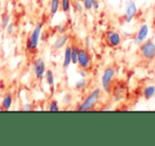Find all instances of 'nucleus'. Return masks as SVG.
Instances as JSON below:
<instances>
[{"instance_id": "obj_1", "label": "nucleus", "mask_w": 155, "mask_h": 146, "mask_svg": "<svg viewBox=\"0 0 155 146\" xmlns=\"http://www.w3.org/2000/svg\"><path fill=\"white\" fill-rule=\"evenodd\" d=\"M102 90L100 88H95L91 90V92L84 99V101L77 107V110L79 111H89L93 110L98 104L99 100L101 99Z\"/></svg>"}, {"instance_id": "obj_2", "label": "nucleus", "mask_w": 155, "mask_h": 146, "mask_svg": "<svg viewBox=\"0 0 155 146\" xmlns=\"http://www.w3.org/2000/svg\"><path fill=\"white\" fill-rule=\"evenodd\" d=\"M43 28H44V22H38V24H36L35 28L33 29V31L31 32L30 36L27 39L26 49L29 53H34V52H36L37 48H38L39 38H41Z\"/></svg>"}, {"instance_id": "obj_3", "label": "nucleus", "mask_w": 155, "mask_h": 146, "mask_svg": "<svg viewBox=\"0 0 155 146\" xmlns=\"http://www.w3.org/2000/svg\"><path fill=\"white\" fill-rule=\"evenodd\" d=\"M116 78V69L114 66H108L104 69L103 74L101 76V86L102 90L110 95L112 92L113 88V82Z\"/></svg>"}, {"instance_id": "obj_4", "label": "nucleus", "mask_w": 155, "mask_h": 146, "mask_svg": "<svg viewBox=\"0 0 155 146\" xmlns=\"http://www.w3.org/2000/svg\"><path fill=\"white\" fill-rule=\"evenodd\" d=\"M138 55L147 62L155 59V41L153 39H146L138 48Z\"/></svg>"}, {"instance_id": "obj_5", "label": "nucleus", "mask_w": 155, "mask_h": 146, "mask_svg": "<svg viewBox=\"0 0 155 146\" xmlns=\"http://www.w3.org/2000/svg\"><path fill=\"white\" fill-rule=\"evenodd\" d=\"M78 66L80 69L88 70L91 66V56L89 53V50L86 48H80L79 55H78Z\"/></svg>"}, {"instance_id": "obj_6", "label": "nucleus", "mask_w": 155, "mask_h": 146, "mask_svg": "<svg viewBox=\"0 0 155 146\" xmlns=\"http://www.w3.org/2000/svg\"><path fill=\"white\" fill-rule=\"evenodd\" d=\"M137 12H138L137 5L134 2V0H129L125 3V8H124V16H123L124 22L131 24L133 21L134 17L136 16V14H137Z\"/></svg>"}, {"instance_id": "obj_7", "label": "nucleus", "mask_w": 155, "mask_h": 146, "mask_svg": "<svg viewBox=\"0 0 155 146\" xmlns=\"http://www.w3.org/2000/svg\"><path fill=\"white\" fill-rule=\"evenodd\" d=\"M46 70H47V68H46V62L43 58H37V59L34 60L32 71L36 80H38V81L43 80L44 76H45Z\"/></svg>"}, {"instance_id": "obj_8", "label": "nucleus", "mask_w": 155, "mask_h": 146, "mask_svg": "<svg viewBox=\"0 0 155 146\" xmlns=\"http://www.w3.org/2000/svg\"><path fill=\"white\" fill-rule=\"evenodd\" d=\"M105 40H106V43H107L108 47L117 48L121 45L122 37H121V34L119 32L110 30L105 33Z\"/></svg>"}, {"instance_id": "obj_9", "label": "nucleus", "mask_w": 155, "mask_h": 146, "mask_svg": "<svg viewBox=\"0 0 155 146\" xmlns=\"http://www.w3.org/2000/svg\"><path fill=\"white\" fill-rule=\"evenodd\" d=\"M149 26L147 24H142L139 27L138 31L136 32L135 37H134V43L136 45H140L141 43H143L146 39H148V35H149Z\"/></svg>"}, {"instance_id": "obj_10", "label": "nucleus", "mask_w": 155, "mask_h": 146, "mask_svg": "<svg viewBox=\"0 0 155 146\" xmlns=\"http://www.w3.org/2000/svg\"><path fill=\"white\" fill-rule=\"evenodd\" d=\"M69 39H70V36H69L68 34H66V33L60 34L58 37H56L55 40H54L53 45H52L53 50H55V51H60L61 49L65 48L67 45V43L69 41Z\"/></svg>"}, {"instance_id": "obj_11", "label": "nucleus", "mask_w": 155, "mask_h": 146, "mask_svg": "<svg viewBox=\"0 0 155 146\" xmlns=\"http://www.w3.org/2000/svg\"><path fill=\"white\" fill-rule=\"evenodd\" d=\"M110 94L113 95L115 101H120L127 94V87L125 86H114L112 88Z\"/></svg>"}, {"instance_id": "obj_12", "label": "nucleus", "mask_w": 155, "mask_h": 146, "mask_svg": "<svg viewBox=\"0 0 155 146\" xmlns=\"http://www.w3.org/2000/svg\"><path fill=\"white\" fill-rule=\"evenodd\" d=\"M71 65V46L66 45L64 50V60H63V69L67 70Z\"/></svg>"}, {"instance_id": "obj_13", "label": "nucleus", "mask_w": 155, "mask_h": 146, "mask_svg": "<svg viewBox=\"0 0 155 146\" xmlns=\"http://www.w3.org/2000/svg\"><path fill=\"white\" fill-rule=\"evenodd\" d=\"M13 94H12L11 92H8L5 93V95L3 97L2 101H1V109L2 110H10V108L12 107V105H13Z\"/></svg>"}, {"instance_id": "obj_14", "label": "nucleus", "mask_w": 155, "mask_h": 146, "mask_svg": "<svg viewBox=\"0 0 155 146\" xmlns=\"http://www.w3.org/2000/svg\"><path fill=\"white\" fill-rule=\"evenodd\" d=\"M142 95L146 101H150L151 99L155 97V85H148L143 88Z\"/></svg>"}, {"instance_id": "obj_15", "label": "nucleus", "mask_w": 155, "mask_h": 146, "mask_svg": "<svg viewBox=\"0 0 155 146\" xmlns=\"http://www.w3.org/2000/svg\"><path fill=\"white\" fill-rule=\"evenodd\" d=\"M45 81L46 83L48 84V86L50 87V88L53 90L54 88V84H55V78H54V73L52 70H50V69H47L46 70V73H45Z\"/></svg>"}, {"instance_id": "obj_16", "label": "nucleus", "mask_w": 155, "mask_h": 146, "mask_svg": "<svg viewBox=\"0 0 155 146\" xmlns=\"http://www.w3.org/2000/svg\"><path fill=\"white\" fill-rule=\"evenodd\" d=\"M61 8V0H51L50 1V17L53 18L58 14Z\"/></svg>"}, {"instance_id": "obj_17", "label": "nucleus", "mask_w": 155, "mask_h": 146, "mask_svg": "<svg viewBox=\"0 0 155 146\" xmlns=\"http://www.w3.org/2000/svg\"><path fill=\"white\" fill-rule=\"evenodd\" d=\"M71 46V64L77 65L78 64V55L80 51V46L78 43H72Z\"/></svg>"}, {"instance_id": "obj_18", "label": "nucleus", "mask_w": 155, "mask_h": 146, "mask_svg": "<svg viewBox=\"0 0 155 146\" xmlns=\"http://www.w3.org/2000/svg\"><path fill=\"white\" fill-rule=\"evenodd\" d=\"M86 86H87V78H81L80 80L78 81V82H75L74 89L77 91H82V90H84V89L86 88Z\"/></svg>"}, {"instance_id": "obj_19", "label": "nucleus", "mask_w": 155, "mask_h": 146, "mask_svg": "<svg viewBox=\"0 0 155 146\" xmlns=\"http://www.w3.org/2000/svg\"><path fill=\"white\" fill-rule=\"evenodd\" d=\"M72 5V0H61V9L64 13H68Z\"/></svg>"}, {"instance_id": "obj_20", "label": "nucleus", "mask_w": 155, "mask_h": 146, "mask_svg": "<svg viewBox=\"0 0 155 146\" xmlns=\"http://www.w3.org/2000/svg\"><path fill=\"white\" fill-rule=\"evenodd\" d=\"M73 10H74L75 13L79 14V15L83 14V12H84L85 10H84V7H83V5H82V1H79V0L74 1V2H73Z\"/></svg>"}, {"instance_id": "obj_21", "label": "nucleus", "mask_w": 155, "mask_h": 146, "mask_svg": "<svg viewBox=\"0 0 155 146\" xmlns=\"http://www.w3.org/2000/svg\"><path fill=\"white\" fill-rule=\"evenodd\" d=\"M10 22H11V15H10V14H5L2 19H1V24H0L1 30H5L7 27L9 26Z\"/></svg>"}, {"instance_id": "obj_22", "label": "nucleus", "mask_w": 155, "mask_h": 146, "mask_svg": "<svg viewBox=\"0 0 155 146\" xmlns=\"http://www.w3.org/2000/svg\"><path fill=\"white\" fill-rule=\"evenodd\" d=\"M48 110L49 111H58L60 110V105H58V102L56 100H51L49 102V106H48Z\"/></svg>"}, {"instance_id": "obj_23", "label": "nucleus", "mask_w": 155, "mask_h": 146, "mask_svg": "<svg viewBox=\"0 0 155 146\" xmlns=\"http://www.w3.org/2000/svg\"><path fill=\"white\" fill-rule=\"evenodd\" d=\"M82 5L85 11H91L93 9V0H82Z\"/></svg>"}, {"instance_id": "obj_24", "label": "nucleus", "mask_w": 155, "mask_h": 146, "mask_svg": "<svg viewBox=\"0 0 155 146\" xmlns=\"http://www.w3.org/2000/svg\"><path fill=\"white\" fill-rule=\"evenodd\" d=\"M71 101H72V95H71V93H66V94L63 97V103H64V105H70Z\"/></svg>"}, {"instance_id": "obj_25", "label": "nucleus", "mask_w": 155, "mask_h": 146, "mask_svg": "<svg viewBox=\"0 0 155 146\" xmlns=\"http://www.w3.org/2000/svg\"><path fill=\"white\" fill-rule=\"evenodd\" d=\"M14 30H15V26H14L13 22H10L9 26H8L7 29H5V31H7V34L10 35V36H11V35H13Z\"/></svg>"}, {"instance_id": "obj_26", "label": "nucleus", "mask_w": 155, "mask_h": 146, "mask_svg": "<svg viewBox=\"0 0 155 146\" xmlns=\"http://www.w3.org/2000/svg\"><path fill=\"white\" fill-rule=\"evenodd\" d=\"M56 31H58V34H63V33L66 32V28H65L64 24H60L58 27H56Z\"/></svg>"}, {"instance_id": "obj_27", "label": "nucleus", "mask_w": 155, "mask_h": 146, "mask_svg": "<svg viewBox=\"0 0 155 146\" xmlns=\"http://www.w3.org/2000/svg\"><path fill=\"white\" fill-rule=\"evenodd\" d=\"M99 8H100L99 0H93V9L94 10H99Z\"/></svg>"}, {"instance_id": "obj_28", "label": "nucleus", "mask_w": 155, "mask_h": 146, "mask_svg": "<svg viewBox=\"0 0 155 146\" xmlns=\"http://www.w3.org/2000/svg\"><path fill=\"white\" fill-rule=\"evenodd\" d=\"M79 74H80V76L83 78H87V72H86V70H84V69H81V70L79 71Z\"/></svg>"}, {"instance_id": "obj_29", "label": "nucleus", "mask_w": 155, "mask_h": 146, "mask_svg": "<svg viewBox=\"0 0 155 146\" xmlns=\"http://www.w3.org/2000/svg\"><path fill=\"white\" fill-rule=\"evenodd\" d=\"M85 48L87 50L91 49V38L89 37H86V39H85Z\"/></svg>"}, {"instance_id": "obj_30", "label": "nucleus", "mask_w": 155, "mask_h": 146, "mask_svg": "<svg viewBox=\"0 0 155 146\" xmlns=\"http://www.w3.org/2000/svg\"><path fill=\"white\" fill-rule=\"evenodd\" d=\"M22 110H24V111H30V110H32L31 104H25V106L22 107Z\"/></svg>"}, {"instance_id": "obj_31", "label": "nucleus", "mask_w": 155, "mask_h": 146, "mask_svg": "<svg viewBox=\"0 0 155 146\" xmlns=\"http://www.w3.org/2000/svg\"><path fill=\"white\" fill-rule=\"evenodd\" d=\"M0 10H1V1H0Z\"/></svg>"}]
</instances>
